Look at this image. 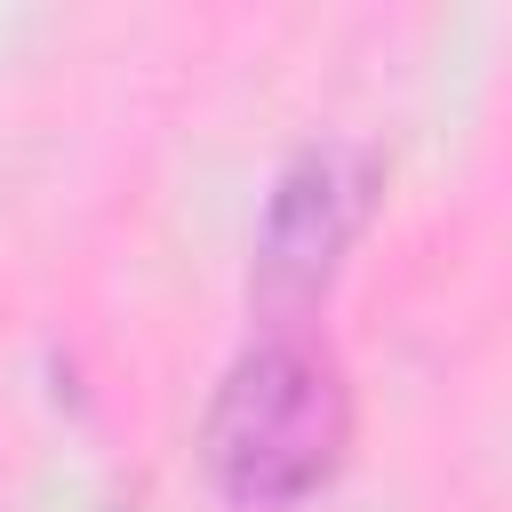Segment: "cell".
<instances>
[{
	"label": "cell",
	"instance_id": "obj_1",
	"mask_svg": "<svg viewBox=\"0 0 512 512\" xmlns=\"http://www.w3.org/2000/svg\"><path fill=\"white\" fill-rule=\"evenodd\" d=\"M344 448H352V392L336 360L304 336H264L256 352H240L200 432L208 480L240 512L304 504L312 488H328Z\"/></svg>",
	"mask_w": 512,
	"mask_h": 512
},
{
	"label": "cell",
	"instance_id": "obj_2",
	"mask_svg": "<svg viewBox=\"0 0 512 512\" xmlns=\"http://www.w3.org/2000/svg\"><path fill=\"white\" fill-rule=\"evenodd\" d=\"M376 208V160L360 144H304L272 200H264V232H256V304L288 328L320 304L328 272L344 264V248L360 240Z\"/></svg>",
	"mask_w": 512,
	"mask_h": 512
}]
</instances>
